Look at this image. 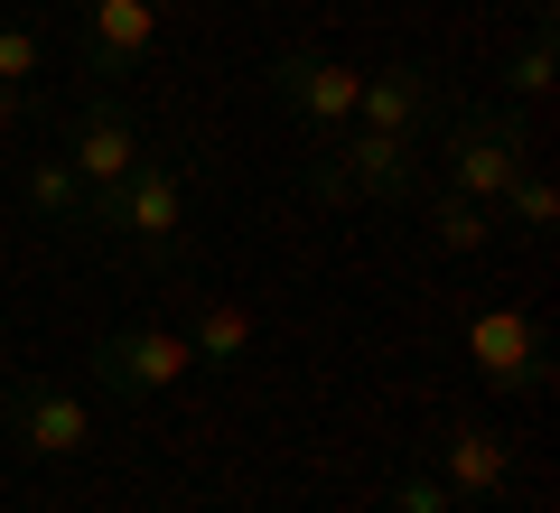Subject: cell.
<instances>
[{"mask_svg": "<svg viewBox=\"0 0 560 513\" xmlns=\"http://www.w3.org/2000/svg\"><path fill=\"white\" fill-rule=\"evenodd\" d=\"M308 206H411L420 197V140H383V131H327L308 159Z\"/></svg>", "mask_w": 560, "mask_h": 513, "instance_id": "2", "label": "cell"}, {"mask_svg": "<svg viewBox=\"0 0 560 513\" xmlns=\"http://www.w3.org/2000/svg\"><path fill=\"white\" fill-rule=\"evenodd\" d=\"M411 215L430 224V243H440V253H486V243H495V206H477L467 197V187H420L411 197Z\"/></svg>", "mask_w": 560, "mask_h": 513, "instance_id": "12", "label": "cell"}, {"mask_svg": "<svg viewBox=\"0 0 560 513\" xmlns=\"http://www.w3.org/2000/svg\"><path fill=\"white\" fill-rule=\"evenodd\" d=\"M150 10H160V20H168V10H187V0H150Z\"/></svg>", "mask_w": 560, "mask_h": 513, "instance_id": "20", "label": "cell"}, {"mask_svg": "<svg viewBox=\"0 0 560 513\" xmlns=\"http://www.w3.org/2000/svg\"><path fill=\"white\" fill-rule=\"evenodd\" d=\"M187 364H197V355H187V336H178V327H113V336L94 346V383H103L113 401H150V393H168Z\"/></svg>", "mask_w": 560, "mask_h": 513, "instance_id": "8", "label": "cell"}, {"mask_svg": "<svg viewBox=\"0 0 560 513\" xmlns=\"http://www.w3.org/2000/svg\"><path fill=\"white\" fill-rule=\"evenodd\" d=\"M66 168H75L84 178V197H103V187H121L140 168V150H150V140H140V121H131V103L113 94V84H94V94L75 103V121H66ZM84 215H94V206H84Z\"/></svg>", "mask_w": 560, "mask_h": 513, "instance_id": "5", "label": "cell"}, {"mask_svg": "<svg viewBox=\"0 0 560 513\" xmlns=\"http://www.w3.org/2000/svg\"><path fill=\"white\" fill-rule=\"evenodd\" d=\"M355 94H364V75L337 66V57H318V47H280V57H271V103H280V113H300L318 140L355 121Z\"/></svg>", "mask_w": 560, "mask_h": 513, "instance_id": "7", "label": "cell"}, {"mask_svg": "<svg viewBox=\"0 0 560 513\" xmlns=\"http://www.w3.org/2000/svg\"><path fill=\"white\" fill-rule=\"evenodd\" d=\"M178 336H187V355H197V364H215V374H224V364H243V355H253V317H243L234 299H197Z\"/></svg>", "mask_w": 560, "mask_h": 513, "instance_id": "13", "label": "cell"}, {"mask_svg": "<svg viewBox=\"0 0 560 513\" xmlns=\"http://www.w3.org/2000/svg\"><path fill=\"white\" fill-rule=\"evenodd\" d=\"M495 224H514V234L551 243V234H560V187L541 178V168H523V178H514V187L495 197Z\"/></svg>", "mask_w": 560, "mask_h": 513, "instance_id": "16", "label": "cell"}, {"mask_svg": "<svg viewBox=\"0 0 560 513\" xmlns=\"http://www.w3.org/2000/svg\"><path fill=\"white\" fill-rule=\"evenodd\" d=\"M523 20H533V28H523V47L504 57V94H514V103H541V94H551V28H560V10H551V0H533Z\"/></svg>", "mask_w": 560, "mask_h": 513, "instance_id": "15", "label": "cell"}, {"mask_svg": "<svg viewBox=\"0 0 560 513\" xmlns=\"http://www.w3.org/2000/svg\"><path fill=\"white\" fill-rule=\"evenodd\" d=\"M75 10H94V0H75Z\"/></svg>", "mask_w": 560, "mask_h": 513, "instance_id": "21", "label": "cell"}, {"mask_svg": "<svg viewBox=\"0 0 560 513\" xmlns=\"http://www.w3.org/2000/svg\"><path fill=\"white\" fill-rule=\"evenodd\" d=\"M467 364H477L486 393H551V336L533 308H477L467 317Z\"/></svg>", "mask_w": 560, "mask_h": 513, "instance_id": "6", "label": "cell"}, {"mask_svg": "<svg viewBox=\"0 0 560 513\" xmlns=\"http://www.w3.org/2000/svg\"><path fill=\"white\" fill-rule=\"evenodd\" d=\"M20 197H28V215H47V224H66V234H84V178L66 168V150H47V159H28V178H20Z\"/></svg>", "mask_w": 560, "mask_h": 513, "instance_id": "14", "label": "cell"}, {"mask_svg": "<svg viewBox=\"0 0 560 513\" xmlns=\"http://www.w3.org/2000/svg\"><path fill=\"white\" fill-rule=\"evenodd\" d=\"M187 197H197V159H187V140L140 150L131 178L94 197L84 234H94V243H121L140 271H178V261H187Z\"/></svg>", "mask_w": 560, "mask_h": 513, "instance_id": "1", "label": "cell"}, {"mask_svg": "<svg viewBox=\"0 0 560 513\" xmlns=\"http://www.w3.org/2000/svg\"><path fill=\"white\" fill-rule=\"evenodd\" d=\"M430 467L448 476V494L458 504H495L504 486H514V439L504 430H486V420H458V430H440V448H430Z\"/></svg>", "mask_w": 560, "mask_h": 513, "instance_id": "11", "label": "cell"}, {"mask_svg": "<svg viewBox=\"0 0 560 513\" xmlns=\"http://www.w3.org/2000/svg\"><path fill=\"white\" fill-rule=\"evenodd\" d=\"M47 75V38L28 20H0V84H38Z\"/></svg>", "mask_w": 560, "mask_h": 513, "instance_id": "18", "label": "cell"}, {"mask_svg": "<svg viewBox=\"0 0 560 513\" xmlns=\"http://www.w3.org/2000/svg\"><path fill=\"white\" fill-rule=\"evenodd\" d=\"M523 168H533V131H523L514 113H495V103H448L440 113V178L448 187H467L477 206H495Z\"/></svg>", "mask_w": 560, "mask_h": 513, "instance_id": "3", "label": "cell"}, {"mask_svg": "<svg viewBox=\"0 0 560 513\" xmlns=\"http://www.w3.org/2000/svg\"><path fill=\"white\" fill-rule=\"evenodd\" d=\"M38 121H47L38 84H0V140H20V131H38Z\"/></svg>", "mask_w": 560, "mask_h": 513, "instance_id": "19", "label": "cell"}, {"mask_svg": "<svg viewBox=\"0 0 560 513\" xmlns=\"http://www.w3.org/2000/svg\"><path fill=\"white\" fill-rule=\"evenodd\" d=\"M84 75L94 84H121V75H140V66L160 57V10L150 0H94L84 10Z\"/></svg>", "mask_w": 560, "mask_h": 513, "instance_id": "10", "label": "cell"}, {"mask_svg": "<svg viewBox=\"0 0 560 513\" xmlns=\"http://www.w3.org/2000/svg\"><path fill=\"white\" fill-rule=\"evenodd\" d=\"M383 513H458V494H448L440 467H401L393 486H383Z\"/></svg>", "mask_w": 560, "mask_h": 513, "instance_id": "17", "label": "cell"}, {"mask_svg": "<svg viewBox=\"0 0 560 513\" xmlns=\"http://www.w3.org/2000/svg\"><path fill=\"white\" fill-rule=\"evenodd\" d=\"M0 430H10L20 457H47V467H66V457L94 448V411H84V393H66V383H47V374H20L10 393H0Z\"/></svg>", "mask_w": 560, "mask_h": 513, "instance_id": "4", "label": "cell"}, {"mask_svg": "<svg viewBox=\"0 0 560 513\" xmlns=\"http://www.w3.org/2000/svg\"><path fill=\"white\" fill-rule=\"evenodd\" d=\"M440 113H448V84H440V66H420V57L364 75V94H355V131H383V140H430Z\"/></svg>", "mask_w": 560, "mask_h": 513, "instance_id": "9", "label": "cell"}]
</instances>
